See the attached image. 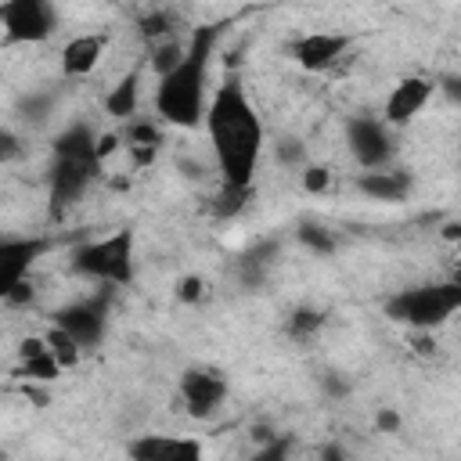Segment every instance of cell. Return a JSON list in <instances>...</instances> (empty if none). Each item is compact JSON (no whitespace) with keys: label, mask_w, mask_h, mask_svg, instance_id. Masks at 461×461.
Wrapping results in <instances>:
<instances>
[{"label":"cell","mask_w":461,"mask_h":461,"mask_svg":"<svg viewBox=\"0 0 461 461\" xmlns=\"http://www.w3.org/2000/svg\"><path fill=\"white\" fill-rule=\"evenodd\" d=\"M249 198H252V187L249 191H238V187H223L212 194V209L216 216H238L241 209H249Z\"/></svg>","instance_id":"24"},{"label":"cell","mask_w":461,"mask_h":461,"mask_svg":"<svg viewBox=\"0 0 461 461\" xmlns=\"http://www.w3.org/2000/svg\"><path fill=\"white\" fill-rule=\"evenodd\" d=\"M393 324L411 331H436L461 310V285L457 281H429L414 288H400L382 303Z\"/></svg>","instance_id":"3"},{"label":"cell","mask_w":461,"mask_h":461,"mask_svg":"<svg viewBox=\"0 0 461 461\" xmlns=\"http://www.w3.org/2000/svg\"><path fill=\"white\" fill-rule=\"evenodd\" d=\"M137 29H140V36L151 40V43L169 40V36H173V14H169L166 7H158V11H144V14L137 18Z\"/></svg>","instance_id":"23"},{"label":"cell","mask_w":461,"mask_h":461,"mask_svg":"<svg viewBox=\"0 0 461 461\" xmlns=\"http://www.w3.org/2000/svg\"><path fill=\"white\" fill-rule=\"evenodd\" d=\"M94 140H97V133H94L86 122H72V126H65V130L54 137V158H94V162H97ZM97 166H101V162H97Z\"/></svg>","instance_id":"17"},{"label":"cell","mask_w":461,"mask_h":461,"mask_svg":"<svg viewBox=\"0 0 461 461\" xmlns=\"http://www.w3.org/2000/svg\"><path fill=\"white\" fill-rule=\"evenodd\" d=\"M346 148L353 155V162L364 169V173H375V169H385L396 155V137L393 130L378 119V115H349L346 119Z\"/></svg>","instance_id":"6"},{"label":"cell","mask_w":461,"mask_h":461,"mask_svg":"<svg viewBox=\"0 0 461 461\" xmlns=\"http://www.w3.org/2000/svg\"><path fill=\"white\" fill-rule=\"evenodd\" d=\"M43 342H47V353L58 360V367L61 371H68V367H76L79 364V357H83V349H79V342L72 339V335H65L61 328H47L43 331Z\"/></svg>","instance_id":"20"},{"label":"cell","mask_w":461,"mask_h":461,"mask_svg":"<svg viewBox=\"0 0 461 461\" xmlns=\"http://www.w3.org/2000/svg\"><path fill=\"white\" fill-rule=\"evenodd\" d=\"M202 126L209 137L220 184L249 191L267 151V126L238 76H227L212 86Z\"/></svg>","instance_id":"1"},{"label":"cell","mask_w":461,"mask_h":461,"mask_svg":"<svg viewBox=\"0 0 461 461\" xmlns=\"http://www.w3.org/2000/svg\"><path fill=\"white\" fill-rule=\"evenodd\" d=\"M317 461H353V457H349V450L342 443H324L317 450Z\"/></svg>","instance_id":"33"},{"label":"cell","mask_w":461,"mask_h":461,"mask_svg":"<svg viewBox=\"0 0 461 461\" xmlns=\"http://www.w3.org/2000/svg\"><path fill=\"white\" fill-rule=\"evenodd\" d=\"M375 425H378L382 432H396V429H400V414H393V411H378V414H375Z\"/></svg>","instance_id":"34"},{"label":"cell","mask_w":461,"mask_h":461,"mask_svg":"<svg viewBox=\"0 0 461 461\" xmlns=\"http://www.w3.org/2000/svg\"><path fill=\"white\" fill-rule=\"evenodd\" d=\"M205 292H209V285H205L202 274H184V277L176 281V288H173L176 303H184V306H198V303L205 299Z\"/></svg>","instance_id":"25"},{"label":"cell","mask_w":461,"mask_h":461,"mask_svg":"<svg viewBox=\"0 0 461 461\" xmlns=\"http://www.w3.org/2000/svg\"><path fill=\"white\" fill-rule=\"evenodd\" d=\"M277 158H281V162H303L306 151H303V144H299L295 137H288V140L277 144ZM303 166H306V162H303Z\"/></svg>","instance_id":"31"},{"label":"cell","mask_w":461,"mask_h":461,"mask_svg":"<svg viewBox=\"0 0 461 461\" xmlns=\"http://www.w3.org/2000/svg\"><path fill=\"white\" fill-rule=\"evenodd\" d=\"M184 47H187V40H176V36L151 43V72H155V79L166 76V72L184 58Z\"/></svg>","instance_id":"22"},{"label":"cell","mask_w":461,"mask_h":461,"mask_svg":"<svg viewBox=\"0 0 461 461\" xmlns=\"http://www.w3.org/2000/svg\"><path fill=\"white\" fill-rule=\"evenodd\" d=\"M140 83H144V72L140 68H133V72H126L108 94H104V115H112V119H119V122H130V119H137V108H140Z\"/></svg>","instance_id":"16"},{"label":"cell","mask_w":461,"mask_h":461,"mask_svg":"<svg viewBox=\"0 0 461 461\" xmlns=\"http://www.w3.org/2000/svg\"><path fill=\"white\" fill-rule=\"evenodd\" d=\"M133 245H137L133 227L108 230L104 238L83 241V245L72 252V270H76L79 277L101 285V288H126V285L133 281V270H137Z\"/></svg>","instance_id":"4"},{"label":"cell","mask_w":461,"mask_h":461,"mask_svg":"<svg viewBox=\"0 0 461 461\" xmlns=\"http://www.w3.org/2000/svg\"><path fill=\"white\" fill-rule=\"evenodd\" d=\"M126 144H122V133L119 130H104V133H97V140H94V155H97V162H101V169H104V162L112 158V155H119Z\"/></svg>","instance_id":"27"},{"label":"cell","mask_w":461,"mask_h":461,"mask_svg":"<svg viewBox=\"0 0 461 461\" xmlns=\"http://www.w3.org/2000/svg\"><path fill=\"white\" fill-rule=\"evenodd\" d=\"M14 378H22L25 385H50L61 378V367L50 353H40V357H29V360H18L14 367Z\"/></svg>","instance_id":"18"},{"label":"cell","mask_w":461,"mask_h":461,"mask_svg":"<svg viewBox=\"0 0 461 461\" xmlns=\"http://www.w3.org/2000/svg\"><path fill=\"white\" fill-rule=\"evenodd\" d=\"M97 176H101V166L94 158H54V166L47 173L50 202L58 209H68V205L83 202V194L94 187Z\"/></svg>","instance_id":"13"},{"label":"cell","mask_w":461,"mask_h":461,"mask_svg":"<svg viewBox=\"0 0 461 461\" xmlns=\"http://www.w3.org/2000/svg\"><path fill=\"white\" fill-rule=\"evenodd\" d=\"M288 454H292V443H288L285 436H274V439L259 443L249 461H288Z\"/></svg>","instance_id":"28"},{"label":"cell","mask_w":461,"mask_h":461,"mask_svg":"<svg viewBox=\"0 0 461 461\" xmlns=\"http://www.w3.org/2000/svg\"><path fill=\"white\" fill-rule=\"evenodd\" d=\"M432 97H436V79H429V76H403V79H396V83L389 86L378 119H382L389 130L411 126V122L425 112V104H429Z\"/></svg>","instance_id":"10"},{"label":"cell","mask_w":461,"mask_h":461,"mask_svg":"<svg viewBox=\"0 0 461 461\" xmlns=\"http://www.w3.org/2000/svg\"><path fill=\"white\" fill-rule=\"evenodd\" d=\"M104 50H108V36L104 32H79V36L61 43L58 68H61L65 79H86V76L97 72Z\"/></svg>","instance_id":"14"},{"label":"cell","mask_w":461,"mask_h":461,"mask_svg":"<svg viewBox=\"0 0 461 461\" xmlns=\"http://www.w3.org/2000/svg\"><path fill=\"white\" fill-rule=\"evenodd\" d=\"M47 238H0V303L11 299L14 288H22L36 267V259L47 252Z\"/></svg>","instance_id":"12"},{"label":"cell","mask_w":461,"mask_h":461,"mask_svg":"<svg viewBox=\"0 0 461 461\" xmlns=\"http://www.w3.org/2000/svg\"><path fill=\"white\" fill-rule=\"evenodd\" d=\"M58 29V11L47 0H7L0 14V43L4 47H25L43 43Z\"/></svg>","instance_id":"5"},{"label":"cell","mask_w":461,"mask_h":461,"mask_svg":"<svg viewBox=\"0 0 461 461\" xmlns=\"http://www.w3.org/2000/svg\"><path fill=\"white\" fill-rule=\"evenodd\" d=\"M324 321H328V317H324L321 310L299 306V310H292V317H288V339H295V342H313V339L321 335Z\"/></svg>","instance_id":"21"},{"label":"cell","mask_w":461,"mask_h":461,"mask_svg":"<svg viewBox=\"0 0 461 461\" xmlns=\"http://www.w3.org/2000/svg\"><path fill=\"white\" fill-rule=\"evenodd\" d=\"M0 14H4V4H0Z\"/></svg>","instance_id":"37"},{"label":"cell","mask_w":461,"mask_h":461,"mask_svg":"<svg viewBox=\"0 0 461 461\" xmlns=\"http://www.w3.org/2000/svg\"><path fill=\"white\" fill-rule=\"evenodd\" d=\"M353 47L349 32H324V29H310L295 40H288V58L303 68V72H328L335 68Z\"/></svg>","instance_id":"9"},{"label":"cell","mask_w":461,"mask_h":461,"mask_svg":"<svg viewBox=\"0 0 461 461\" xmlns=\"http://www.w3.org/2000/svg\"><path fill=\"white\" fill-rule=\"evenodd\" d=\"M50 324L61 328L65 335H72V339L79 342V349L86 353V349H94V346L104 339V331H108V295H86V299H79V303H68V306H61V310L54 313Z\"/></svg>","instance_id":"8"},{"label":"cell","mask_w":461,"mask_h":461,"mask_svg":"<svg viewBox=\"0 0 461 461\" xmlns=\"http://www.w3.org/2000/svg\"><path fill=\"white\" fill-rule=\"evenodd\" d=\"M130 461H205V443L180 432H140L126 443Z\"/></svg>","instance_id":"11"},{"label":"cell","mask_w":461,"mask_h":461,"mask_svg":"<svg viewBox=\"0 0 461 461\" xmlns=\"http://www.w3.org/2000/svg\"><path fill=\"white\" fill-rule=\"evenodd\" d=\"M299 180H303V191L306 194H324L331 187V169L328 166H317V162H306L303 173H299Z\"/></svg>","instance_id":"26"},{"label":"cell","mask_w":461,"mask_h":461,"mask_svg":"<svg viewBox=\"0 0 461 461\" xmlns=\"http://www.w3.org/2000/svg\"><path fill=\"white\" fill-rule=\"evenodd\" d=\"M457 230H461V227H457V220H450V223L443 227V238H450V241H454V238H457Z\"/></svg>","instance_id":"35"},{"label":"cell","mask_w":461,"mask_h":461,"mask_svg":"<svg viewBox=\"0 0 461 461\" xmlns=\"http://www.w3.org/2000/svg\"><path fill=\"white\" fill-rule=\"evenodd\" d=\"M176 396L191 418L209 421L223 411V403L230 396V382L212 367H187L176 382Z\"/></svg>","instance_id":"7"},{"label":"cell","mask_w":461,"mask_h":461,"mask_svg":"<svg viewBox=\"0 0 461 461\" xmlns=\"http://www.w3.org/2000/svg\"><path fill=\"white\" fill-rule=\"evenodd\" d=\"M0 461H7V454H4V450H0Z\"/></svg>","instance_id":"36"},{"label":"cell","mask_w":461,"mask_h":461,"mask_svg":"<svg viewBox=\"0 0 461 461\" xmlns=\"http://www.w3.org/2000/svg\"><path fill=\"white\" fill-rule=\"evenodd\" d=\"M18 155H22V140H18V133L7 130V126H0V169L11 166Z\"/></svg>","instance_id":"29"},{"label":"cell","mask_w":461,"mask_h":461,"mask_svg":"<svg viewBox=\"0 0 461 461\" xmlns=\"http://www.w3.org/2000/svg\"><path fill=\"white\" fill-rule=\"evenodd\" d=\"M119 133H122V144H126V148H162V122H158V119L137 115V119H130Z\"/></svg>","instance_id":"19"},{"label":"cell","mask_w":461,"mask_h":461,"mask_svg":"<svg viewBox=\"0 0 461 461\" xmlns=\"http://www.w3.org/2000/svg\"><path fill=\"white\" fill-rule=\"evenodd\" d=\"M40 353H47V342H43V335H29V339H22V342H18V360L40 357Z\"/></svg>","instance_id":"32"},{"label":"cell","mask_w":461,"mask_h":461,"mask_svg":"<svg viewBox=\"0 0 461 461\" xmlns=\"http://www.w3.org/2000/svg\"><path fill=\"white\" fill-rule=\"evenodd\" d=\"M353 184H357V191L364 198H375V202H403L411 194V176L407 173H396V169L360 173Z\"/></svg>","instance_id":"15"},{"label":"cell","mask_w":461,"mask_h":461,"mask_svg":"<svg viewBox=\"0 0 461 461\" xmlns=\"http://www.w3.org/2000/svg\"><path fill=\"white\" fill-rule=\"evenodd\" d=\"M216 25H198L184 47V58L155 79V94H151V108L155 119L162 126L173 130H198L205 119V104H209V58L216 47Z\"/></svg>","instance_id":"2"},{"label":"cell","mask_w":461,"mask_h":461,"mask_svg":"<svg viewBox=\"0 0 461 461\" xmlns=\"http://www.w3.org/2000/svg\"><path fill=\"white\" fill-rule=\"evenodd\" d=\"M299 241H303V245H310L313 252H331V245H335V241L328 238V230H324V227H303V230H299Z\"/></svg>","instance_id":"30"}]
</instances>
